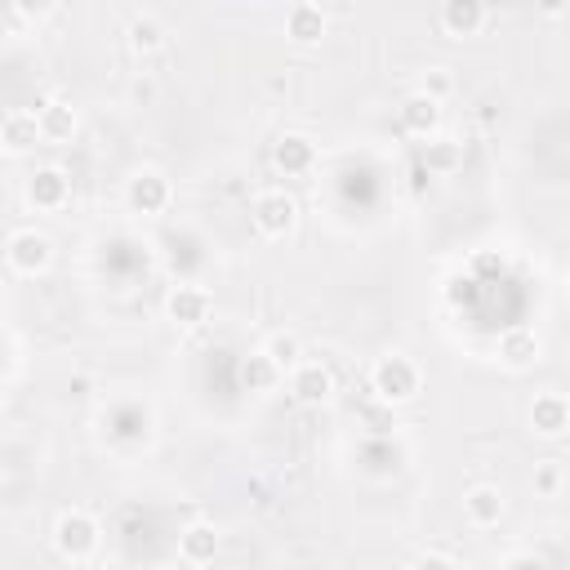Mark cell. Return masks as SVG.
I'll return each instance as SVG.
<instances>
[{
  "label": "cell",
  "instance_id": "ba28073f",
  "mask_svg": "<svg viewBox=\"0 0 570 570\" xmlns=\"http://www.w3.org/2000/svg\"><path fill=\"white\" fill-rule=\"evenodd\" d=\"M289 392L298 405H325L334 396V374L325 361H303L289 370Z\"/></svg>",
  "mask_w": 570,
  "mask_h": 570
},
{
  "label": "cell",
  "instance_id": "ac0fdd59",
  "mask_svg": "<svg viewBox=\"0 0 570 570\" xmlns=\"http://www.w3.org/2000/svg\"><path fill=\"white\" fill-rule=\"evenodd\" d=\"M499 361H503L508 370H525V365H534V361H539V334L525 330V325L503 330V334H499Z\"/></svg>",
  "mask_w": 570,
  "mask_h": 570
},
{
  "label": "cell",
  "instance_id": "52a82bcc",
  "mask_svg": "<svg viewBox=\"0 0 570 570\" xmlns=\"http://www.w3.org/2000/svg\"><path fill=\"white\" fill-rule=\"evenodd\" d=\"M530 432L548 436V441L566 436L570 432V396L566 392H539L530 401Z\"/></svg>",
  "mask_w": 570,
  "mask_h": 570
},
{
  "label": "cell",
  "instance_id": "2e32d148",
  "mask_svg": "<svg viewBox=\"0 0 570 570\" xmlns=\"http://www.w3.org/2000/svg\"><path fill=\"white\" fill-rule=\"evenodd\" d=\"M436 18H441V31H445V36H476V31L485 27L490 9H485L481 0H445Z\"/></svg>",
  "mask_w": 570,
  "mask_h": 570
},
{
  "label": "cell",
  "instance_id": "4fadbf2b",
  "mask_svg": "<svg viewBox=\"0 0 570 570\" xmlns=\"http://www.w3.org/2000/svg\"><path fill=\"white\" fill-rule=\"evenodd\" d=\"M209 294L200 289V285H174L169 289V298H165V316L174 321V325H183V330H191V325H200L205 316H209Z\"/></svg>",
  "mask_w": 570,
  "mask_h": 570
},
{
  "label": "cell",
  "instance_id": "7402d4cb",
  "mask_svg": "<svg viewBox=\"0 0 570 570\" xmlns=\"http://www.w3.org/2000/svg\"><path fill=\"white\" fill-rule=\"evenodd\" d=\"M281 370H294V365H303V343L294 338V334H272L267 338V347H263Z\"/></svg>",
  "mask_w": 570,
  "mask_h": 570
},
{
  "label": "cell",
  "instance_id": "7a4b0ae2",
  "mask_svg": "<svg viewBox=\"0 0 570 570\" xmlns=\"http://www.w3.org/2000/svg\"><path fill=\"white\" fill-rule=\"evenodd\" d=\"M49 539H53L58 557H67V561H89V557L98 552L102 530H98V517H94V512H85V508H62V512L53 517Z\"/></svg>",
  "mask_w": 570,
  "mask_h": 570
},
{
  "label": "cell",
  "instance_id": "7c38bea8",
  "mask_svg": "<svg viewBox=\"0 0 570 570\" xmlns=\"http://www.w3.org/2000/svg\"><path fill=\"white\" fill-rule=\"evenodd\" d=\"M396 116H401V129L414 134V138H436V129H441V102L428 98L423 89H414V94L401 102Z\"/></svg>",
  "mask_w": 570,
  "mask_h": 570
},
{
  "label": "cell",
  "instance_id": "e0dca14e",
  "mask_svg": "<svg viewBox=\"0 0 570 570\" xmlns=\"http://www.w3.org/2000/svg\"><path fill=\"white\" fill-rule=\"evenodd\" d=\"M36 116H40V134H45V142H71V134L80 129L76 107H71V102H62V98L40 102V107H36Z\"/></svg>",
  "mask_w": 570,
  "mask_h": 570
},
{
  "label": "cell",
  "instance_id": "484cf974",
  "mask_svg": "<svg viewBox=\"0 0 570 570\" xmlns=\"http://www.w3.org/2000/svg\"><path fill=\"white\" fill-rule=\"evenodd\" d=\"M503 570H548V566H543V557H534V552H512V557L503 561Z\"/></svg>",
  "mask_w": 570,
  "mask_h": 570
},
{
  "label": "cell",
  "instance_id": "4316f807",
  "mask_svg": "<svg viewBox=\"0 0 570 570\" xmlns=\"http://www.w3.org/2000/svg\"><path fill=\"white\" fill-rule=\"evenodd\" d=\"M566 298H570V272H566Z\"/></svg>",
  "mask_w": 570,
  "mask_h": 570
},
{
  "label": "cell",
  "instance_id": "5b68a950",
  "mask_svg": "<svg viewBox=\"0 0 570 570\" xmlns=\"http://www.w3.org/2000/svg\"><path fill=\"white\" fill-rule=\"evenodd\" d=\"M169 200H174V187H169V178L160 169H134L125 178V205L134 214H147V218L151 214H165Z\"/></svg>",
  "mask_w": 570,
  "mask_h": 570
},
{
  "label": "cell",
  "instance_id": "d6986e66",
  "mask_svg": "<svg viewBox=\"0 0 570 570\" xmlns=\"http://www.w3.org/2000/svg\"><path fill=\"white\" fill-rule=\"evenodd\" d=\"M125 40H129L134 53H156L165 45V22L156 13H134L125 22Z\"/></svg>",
  "mask_w": 570,
  "mask_h": 570
},
{
  "label": "cell",
  "instance_id": "6da1fadb",
  "mask_svg": "<svg viewBox=\"0 0 570 570\" xmlns=\"http://www.w3.org/2000/svg\"><path fill=\"white\" fill-rule=\"evenodd\" d=\"M370 387H374L379 401H387V405H405V401L419 396L423 374H419V365H414L405 352H383V356L370 365Z\"/></svg>",
  "mask_w": 570,
  "mask_h": 570
},
{
  "label": "cell",
  "instance_id": "30bf717a",
  "mask_svg": "<svg viewBox=\"0 0 570 570\" xmlns=\"http://www.w3.org/2000/svg\"><path fill=\"white\" fill-rule=\"evenodd\" d=\"M218 548H223V534H218L214 521H187L178 530V557L187 566H209L218 557Z\"/></svg>",
  "mask_w": 570,
  "mask_h": 570
},
{
  "label": "cell",
  "instance_id": "603a6c76",
  "mask_svg": "<svg viewBox=\"0 0 570 570\" xmlns=\"http://www.w3.org/2000/svg\"><path fill=\"white\" fill-rule=\"evenodd\" d=\"M561 481H566V476H561V463H557V459H539V463H534V494L552 499V494L561 490Z\"/></svg>",
  "mask_w": 570,
  "mask_h": 570
},
{
  "label": "cell",
  "instance_id": "8fae6325",
  "mask_svg": "<svg viewBox=\"0 0 570 570\" xmlns=\"http://www.w3.org/2000/svg\"><path fill=\"white\" fill-rule=\"evenodd\" d=\"M272 165L285 174V178H303L312 174L316 165V142L307 134H281L276 147H272Z\"/></svg>",
  "mask_w": 570,
  "mask_h": 570
},
{
  "label": "cell",
  "instance_id": "277c9868",
  "mask_svg": "<svg viewBox=\"0 0 570 570\" xmlns=\"http://www.w3.org/2000/svg\"><path fill=\"white\" fill-rule=\"evenodd\" d=\"M4 258H9V267L18 276H40L53 263V240L45 232H36V227H13L9 245H4Z\"/></svg>",
  "mask_w": 570,
  "mask_h": 570
},
{
  "label": "cell",
  "instance_id": "d4e9b609",
  "mask_svg": "<svg viewBox=\"0 0 570 570\" xmlns=\"http://www.w3.org/2000/svg\"><path fill=\"white\" fill-rule=\"evenodd\" d=\"M410 570H459V566H454V557H445V552L428 548V552H419V557L410 561Z\"/></svg>",
  "mask_w": 570,
  "mask_h": 570
},
{
  "label": "cell",
  "instance_id": "9c48e42d",
  "mask_svg": "<svg viewBox=\"0 0 570 570\" xmlns=\"http://www.w3.org/2000/svg\"><path fill=\"white\" fill-rule=\"evenodd\" d=\"M0 142H4L9 156H27V151H36V147L45 142V134H40V116H36V111H22V107L4 111V120H0Z\"/></svg>",
  "mask_w": 570,
  "mask_h": 570
},
{
  "label": "cell",
  "instance_id": "cb8c5ba5",
  "mask_svg": "<svg viewBox=\"0 0 570 570\" xmlns=\"http://www.w3.org/2000/svg\"><path fill=\"white\" fill-rule=\"evenodd\" d=\"M419 89H423L428 98H436V102H441V98H445V94L454 89V80H450V71H445V67H428V71H423V85H419Z\"/></svg>",
  "mask_w": 570,
  "mask_h": 570
},
{
  "label": "cell",
  "instance_id": "ffe728a7",
  "mask_svg": "<svg viewBox=\"0 0 570 570\" xmlns=\"http://www.w3.org/2000/svg\"><path fill=\"white\" fill-rule=\"evenodd\" d=\"M240 383H245L249 392H267V387L281 383V365H276L267 352H254V356L240 361Z\"/></svg>",
  "mask_w": 570,
  "mask_h": 570
},
{
  "label": "cell",
  "instance_id": "3957f363",
  "mask_svg": "<svg viewBox=\"0 0 570 570\" xmlns=\"http://www.w3.org/2000/svg\"><path fill=\"white\" fill-rule=\"evenodd\" d=\"M249 223H254L267 240H281V236H289L294 223H298V200H294L285 187H267V191H258V196L249 200Z\"/></svg>",
  "mask_w": 570,
  "mask_h": 570
},
{
  "label": "cell",
  "instance_id": "5bb4252c",
  "mask_svg": "<svg viewBox=\"0 0 570 570\" xmlns=\"http://www.w3.org/2000/svg\"><path fill=\"white\" fill-rule=\"evenodd\" d=\"M503 508H508V499H503L499 485H472V490L463 494V517H468V525H476V530L499 525V521H503Z\"/></svg>",
  "mask_w": 570,
  "mask_h": 570
},
{
  "label": "cell",
  "instance_id": "44dd1931",
  "mask_svg": "<svg viewBox=\"0 0 570 570\" xmlns=\"http://www.w3.org/2000/svg\"><path fill=\"white\" fill-rule=\"evenodd\" d=\"M459 160H463V147H459L454 138H428V147H423V165H428L432 174H454Z\"/></svg>",
  "mask_w": 570,
  "mask_h": 570
},
{
  "label": "cell",
  "instance_id": "9a60e30c",
  "mask_svg": "<svg viewBox=\"0 0 570 570\" xmlns=\"http://www.w3.org/2000/svg\"><path fill=\"white\" fill-rule=\"evenodd\" d=\"M325 27H330V18H325V9L312 4V0H298V4L285 9V36H289L294 45H316V40L325 36Z\"/></svg>",
  "mask_w": 570,
  "mask_h": 570
},
{
  "label": "cell",
  "instance_id": "8992f818",
  "mask_svg": "<svg viewBox=\"0 0 570 570\" xmlns=\"http://www.w3.org/2000/svg\"><path fill=\"white\" fill-rule=\"evenodd\" d=\"M22 196H27L31 209H45V214H49V209H62V205L71 200V178H67V169H58V165H40V169L27 174Z\"/></svg>",
  "mask_w": 570,
  "mask_h": 570
}]
</instances>
